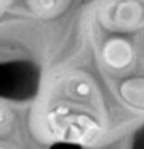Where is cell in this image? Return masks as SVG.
Segmentation results:
<instances>
[{
    "mask_svg": "<svg viewBox=\"0 0 144 149\" xmlns=\"http://www.w3.org/2000/svg\"><path fill=\"white\" fill-rule=\"evenodd\" d=\"M5 120H6V112H5L3 109H0V125H2Z\"/></svg>",
    "mask_w": 144,
    "mask_h": 149,
    "instance_id": "obj_5",
    "label": "cell"
},
{
    "mask_svg": "<svg viewBox=\"0 0 144 149\" xmlns=\"http://www.w3.org/2000/svg\"><path fill=\"white\" fill-rule=\"evenodd\" d=\"M3 2H5V0H0V3H3Z\"/></svg>",
    "mask_w": 144,
    "mask_h": 149,
    "instance_id": "obj_6",
    "label": "cell"
},
{
    "mask_svg": "<svg viewBox=\"0 0 144 149\" xmlns=\"http://www.w3.org/2000/svg\"><path fill=\"white\" fill-rule=\"evenodd\" d=\"M74 91L79 98H86L91 95V85L88 80H79L74 84Z\"/></svg>",
    "mask_w": 144,
    "mask_h": 149,
    "instance_id": "obj_4",
    "label": "cell"
},
{
    "mask_svg": "<svg viewBox=\"0 0 144 149\" xmlns=\"http://www.w3.org/2000/svg\"><path fill=\"white\" fill-rule=\"evenodd\" d=\"M139 16H141V8L134 2H123V3L117 5L115 11L112 13V19L118 26H131L133 23H136Z\"/></svg>",
    "mask_w": 144,
    "mask_h": 149,
    "instance_id": "obj_2",
    "label": "cell"
},
{
    "mask_svg": "<svg viewBox=\"0 0 144 149\" xmlns=\"http://www.w3.org/2000/svg\"><path fill=\"white\" fill-rule=\"evenodd\" d=\"M122 91L130 103L136 104V106H144V80L128 82Z\"/></svg>",
    "mask_w": 144,
    "mask_h": 149,
    "instance_id": "obj_3",
    "label": "cell"
},
{
    "mask_svg": "<svg viewBox=\"0 0 144 149\" xmlns=\"http://www.w3.org/2000/svg\"><path fill=\"white\" fill-rule=\"evenodd\" d=\"M131 47L127 40L114 39L104 45V59L109 66L122 69L131 63Z\"/></svg>",
    "mask_w": 144,
    "mask_h": 149,
    "instance_id": "obj_1",
    "label": "cell"
}]
</instances>
